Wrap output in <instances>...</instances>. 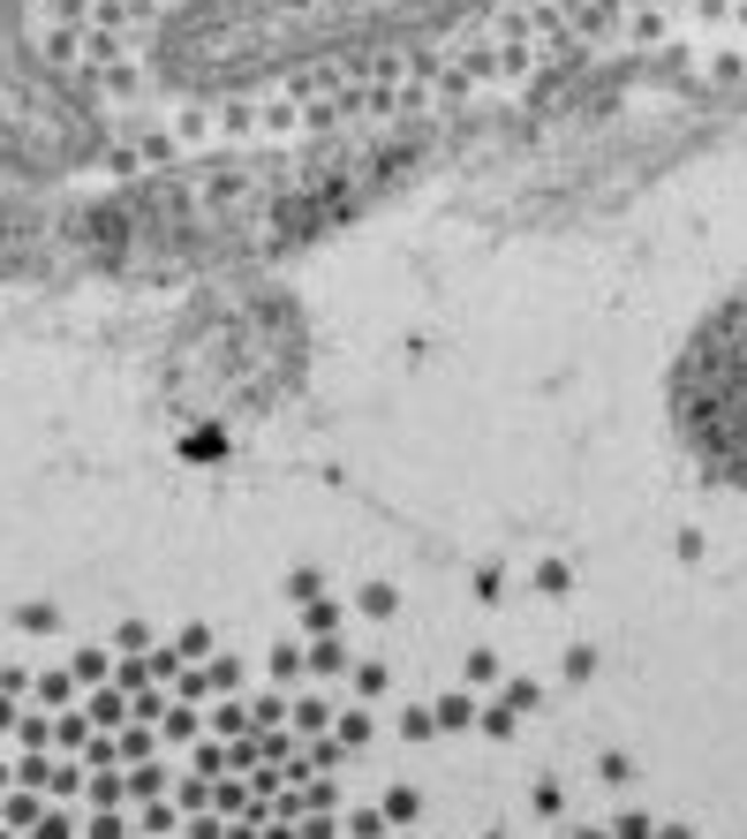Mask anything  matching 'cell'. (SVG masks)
I'll return each mask as SVG.
<instances>
[{
  "label": "cell",
  "mask_w": 747,
  "mask_h": 839,
  "mask_svg": "<svg viewBox=\"0 0 747 839\" xmlns=\"http://www.w3.org/2000/svg\"><path fill=\"white\" fill-rule=\"evenodd\" d=\"M122 794H129V802H159V794H174V764H159V756L122 764Z\"/></svg>",
  "instance_id": "obj_1"
},
{
  "label": "cell",
  "mask_w": 747,
  "mask_h": 839,
  "mask_svg": "<svg viewBox=\"0 0 747 839\" xmlns=\"http://www.w3.org/2000/svg\"><path fill=\"white\" fill-rule=\"evenodd\" d=\"M84 696H91L84 711H91V726H99V734L129 726V688H122V680H99V688H84Z\"/></svg>",
  "instance_id": "obj_2"
},
{
  "label": "cell",
  "mask_w": 747,
  "mask_h": 839,
  "mask_svg": "<svg viewBox=\"0 0 747 839\" xmlns=\"http://www.w3.org/2000/svg\"><path fill=\"white\" fill-rule=\"evenodd\" d=\"M332 741H340L347 756H363V749L378 741V711H370V703H355V711H332Z\"/></svg>",
  "instance_id": "obj_3"
},
{
  "label": "cell",
  "mask_w": 747,
  "mask_h": 839,
  "mask_svg": "<svg viewBox=\"0 0 747 839\" xmlns=\"http://www.w3.org/2000/svg\"><path fill=\"white\" fill-rule=\"evenodd\" d=\"M197 734H204V703H181V696H174V711L159 718V741H166V749H189Z\"/></svg>",
  "instance_id": "obj_4"
},
{
  "label": "cell",
  "mask_w": 747,
  "mask_h": 839,
  "mask_svg": "<svg viewBox=\"0 0 747 839\" xmlns=\"http://www.w3.org/2000/svg\"><path fill=\"white\" fill-rule=\"evenodd\" d=\"M76 696H84V688H76V673H68V666H61V673H30V703H38V711H68Z\"/></svg>",
  "instance_id": "obj_5"
},
{
  "label": "cell",
  "mask_w": 747,
  "mask_h": 839,
  "mask_svg": "<svg viewBox=\"0 0 747 839\" xmlns=\"http://www.w3.org/2000/svg\"><path fill=\"white\" fill-rule=\"evenodd\" d=\"M137 839H174L181 832V810H174V794H159V802H137Z\"/></svg>",
  "instance_id": "obj_6"
},
{
  "label": "cell",
  "mask_w": 747,
  "mask_h": 839,
  "mask_svg": "<svg viewBox=\"0 0 747 839\" xmlns=\"http://www.w3.org/2000/svg\"><path fill=\"white\" fill-rule=\"evenodd\" d=\"M189 772H197V779H219V772H235V749H227L219 734H197V741H189Z\"/></svg>",
  "instance_id": "obj_7"
},
{
  "label": "cell",
  "mask_w": 747,
  "mask_h": 839,
  "mask_svg": "<svg viewBox=\"0 0 747 839\" xmlns=\"http://www.w3.org/2000/svg\"><path fill=\"white\" fill-rule=\"evenodd\" d=\"M302 673H325V680L347 673V643H340V636H309V643H302Z\"/></svg>",
  "instance_id": "obj_8"
},
{
  "label": "cell",
  "mask_w": 747,
  "mask_h": 839,
  "mask_svg": "<svg viewBox=\"0 0 747 839\" xmlns=\"http://www.w3.org/2000/svg\"><path fill=\"white\" fill-rule=\"evenodd\" d=\"M91 734H99V726H91V711H76V703H68V711H53V749H61V756H76Z\"/></svg>",
  "instance_id": "obj_9"
},
{
  "label": "cell",
  "mask_w": 747,
  "mask_h": 839,
  "mask_svg": "<svg viewBox=\"0 0 747 839\" xmlns=\"http://www.w3.org/2000/svg\"><path fill=\"white\" fill-rule=\"evenodd\" d=\"M431 718H439L446 734H468V726H476V696H468V688H453V696L431 703Z\"/></svg>",
  "instance_id": "obj_10"
},
{
  "label": "cell",
  "mask_w": 747,
  "mask_h": 839,
  "mask_svg": "<svg viewBox=\"0 0 747 839\" xmlns=\"http://www.w3.org/2000/svg\"><path fill=\"white\" fill-rule=\"evenodd\" d=\"M288 726L295 734H332V703L325 696H302V703H288Z\"/></svg>",
  "instance_id": "obj_11"
},
{
  "label": "cell",
  "mask_w": 747,
  "mask_h": 839,
  "mask_svg": "<svg viewBox=\"0 0 747 839\" xmlns=\"http://www.w3.org/2000/svg\"><path fill=\"white\" fill-rule=\"evenodd\" d=\"M340 832H347V839H385L393 825H385V810H378V802H355V810L340 817Z\"/></svg>",
  "instance_id": "obj_12"
},
{
  "label": "cell",
  "mask_w": 747,
  "mask_h": 839,
  "mask_svg": "<svg viewBox=\"0 0 747 839\" xmlns=\"http://www.w3.org/2000/svg\"><path fill=\"white\" fill-rule=\"evenodd\" d=\"M355 613H363V621H393V613H401L393 583H363V590H355Z\"/></svg>",
  "instance_id": "obj_13"
},
{
  "label": "cell",
  "mask_w": 747,
  "mask_h": 839,
  "mask_svg": "<svg viewBox=\"0 0 747 839\" xmlns=\"http://www.w3.org/2000/svg\"><path fill=\"white\" fill-rule=\"evenodd\" d=\"M68 673H76V688H99V680H114V651H76Z\"/></svg>",
  "instance_id": "obj_14"
},
{
  "label": "cell",
  "mask_w": 747,
  "mask_h": 839,
  "mask_svg": "<svg viewBox=\"0 0 747 839\" xmlns=\"http://www.w3.org/2000/svg\"><path fill=\"white\" fill-rule=\"evenodd\" d=\"M340 621H347V613H340L332 598H309V605H302V636H340Z\"/></svg>",
  "instance_id": "obj_15"
},
{
  "label": "cell",
  "mask_w": 747,
  "mask_h": 839,
  "mask_svg": "<svg viewBox=\"0 0 747 839\" xmlns=\"http://www.w3.org/2000/svg\"><path fill=\"white\" fill-rule=\"evenodd\" d=\"M84 802H91V810H122V802H129V794H122V772H91V779H84Z\"/></svg>",
  "instance_id": "obj_16"
},
{
  "label": "cell",
  "mask_w": 747,
  "mask_h": 839,
  "mask_svg": "<svg viewBox=\"0 0 747 839\" xmlns=\"http://www.w3.org/2000/svg\"><path fill=\"white\" fill-rule=\"evenodd\" d=\"M347 680H355V703H378V696L393 688V673H385V666H370V659H363V666H347Z\"/></svg>",
  "instance_id": "obj_17"
},
{
  "label": "cell",
  "mask_w": 747,
  "mask_h": 839,
  "mask_svg": "<svg viewBox=\"0 0 747 839\" xmlns=\"http://www.w3.org/2000/svg\"><path fill=\"white\" fill-rule=\"evenodd\" d=\"M302 756H309V772H340V764H347V749L325 741V734H302Z\"/></svg>",
  "instance_id": "obj_18"
},
{
  "label": "cell",
  "mask_w": 747,
  "mask_h": 839,
  "mask_svg": "<svg viewBox=\"0 0 747 839\" xmlns=\"http://www.w3.org/2000/svg\"><path fill=\"white\" fill-rule=\"evenodd\" d=\"M378 810H385V825H416V817H423V794H416V787H393Z\"/></svg>",
  "instance_id": "obj_19"
},
{
  "label": "cell",
  "mask_w": 747,
  "mask_h": 839,
  "mask_svg": "<svg viewBox=\"0 0 747 839\" xmlns=\"http://www.w3.org/2000/svg\"><path fill=\"white\" fill-rule=\"evenodd\" d=\"M250 703V726H288V696L273 688V696H242Z\"/></svg>",
  "instance_id": "obj_20"
},
{
  "label": "cell",
  "mask_w": 747,
  "mask_h": 839,
  "mask_svg": "<svg viewBox=\"0 0 747 839\" xmlns=\"http://www.w3.org/2000/svg\"><path fill=\"white\" fill-rule=\"evenodd\" d=\"M476 726H483L491 741H514V726H521V711H514V703H491V711H476Z\"/></svg>",
  "instance_id": "obj_21"
},
{
  "label": "cell",
  "mask_w": 747,
  "mask_h": 839,
  "mask_svg": "<svg viewBox=\"0 0 747 839\" xmlns=\"http://www.w3.org/2000/svg\"><path fill=\"white\" fill-rule=\"evenodd\" d=\"M529 810H536L544 825H559V817H567V787H552V779H536V794H529Z\"/></svg>",
  "instance_id": "obj_22"
},
{
  "label": "cell",
  "mask_w": 747,
  "mask_h": 839,
  "mask_svg": "<svg viewBox=\"0 0 747 839\" xmlns=\"http://www.w3.org/2000/svg\"><path fill=\"white\" fill-rule=\"evenodd\" d=\"M84 839H137V825H129L122 810H91V825H84Z\"/></svg>",
  "instance_id": "obj_23"
},
{
  "label": "cell",
  "mask_w": 747,
  "mask_h": 839,
  "mask_svg": "<svg viewBox=\"0 0 747 839\" xmlns=\"http://www.w3.org/2000/svg\"><path fill=\"white\" fill-rule=\"evenodd\" d=\"M498 659H491V651H468V666H460V680H468V688H498Z\"/></svg>",
  "instance_id": "obj_24"
},
{
  "label": "cell",
  "mask_w": 747,
  "mask_h": 839,
  "mask_svg": "<svg viewBox=\"0 0 747 839\" xmlns=\"http://www.w3.org/2000/svg\"><path fill=\"white\" fill-rule=\"evenodd\" d=\"M431 734H439L431 703H408V711H401V741H431Z\"/></svg>",
  "instance_id": "obj_25"
},
{
  "label": "cell",
  "mask_w": 747,
  "mask_h": 839,
  "mask_svg": "<svg viewBox=\"0 0 747 839\" xmlns=\"http://www.w3.org/2000/svg\"><path fill=\"white\" fill-rule=\"evenodd\" d=\"M151 651V628L144 621H122V636H114V659H144Z\"/></svg>",
  "instance_id": "obj_26"
},
{
  "label": "cell",
  "mask_w": 747,
  "mask_h": 839,
  "mask_svg": "<svg viewBox=\"0 0 747 839\" xmlns=\"http://www.w3.org/2000/svg\"><path fill=\"white\" fill-rule=\"evenodd\" d=\"M212 666V696H242V659H204Z\"/></svg>",
  "instance_id": "obj_27"
},
{
  "label": "cell",
  "mask_w": 747,
  "mask_h": 839,
  "mask_svg": "<svg viewBox=\"0 0 747 839\" xmlns=\"http://www.w3.org/2000/svg\"><path fill=\"white\" fill-rule=\"evenodd\" d=\"M15 628H23V636H53V628H61V613H53V605H23V613H15Z\"/></svg>",
  "instance_id": "obj_28"
},
{
  "label": "cell",
  "mask_w": 747,
  "mask_h": 839,
  "mask_svg": "<svg viewBox=\"0 0 747 839\" xmlns=\"http://www.w3.org/2000/svg\"><path fill=\"white\" fill-rule=\"evenodd\" d=\"M23 839H76V817H68V810H46V817H38Z\"/></svg>",
  "instance_id": "obj_29"
},
{
  "label": "cell",
  "mask_w": 747,
  "mask_h": 839,
  "mask_svg": "<svg viewBox=\"0 0 747 839\" xmlns=\"http://www.w3.org/2000/svg\"><path fill=\"white\" fill-rule=\"evenodd\" d=\"M174 651H181L189 666H197V659H212V628H181V636H174Z\"/></svg>",
  "instance_id": "obj_30"
},
{
  "label": "cell",
  "mask_w": 747,
  "mask_h": 839,
  "mask_svg": "<svg viewBox=\"0 0 747 839\" xmlns=\"http://www.w3.org/2000/svg\"><path fill=\"white\" fill-rule=\"evenodd\" d=\"M273 680H280V688H295V680H302V651H295V643L273 651Z\"/></svg>",
  "instance_id": "obj_31"
},
{
  "label": "cell",
  "mask_w": 747,
  "mask_h": 839,
  "mask_svg": "<svg viewBox=\"0 0 747 839\" xmlns=\"http://www.w3.org/2000/svg\"><path fill=\"white\" fill-rule=\"evenodd\" d=\"M288 590H295V605H309V598H325V575H317V567H295Z\"/></svg>",
  "instance_id": "obj_32"
},
{
  "label": "cell",
  "mask_w": 747,
  "mask_h": 839,
  "mask_svg": "<svg viewBox=\"0 0 747 839\" xmlns=\"http://www.w3.org/2000/svg\"><path fill=\"white\" fill-rule=\"evenodd\" d=\"M649 832H657V825H649L642 810H626V817H611V839H649Z\"/></svg>",
  "instance_id": "obj_33"
},
{
  "label": "cell",
  "mask_w": 747,
  "mask_h": 839,
  "mask_svg": "<svg viewBox=\"0 0 747 839\" xmlns=\"http://www.w3.org/2000/svg\"><path fill=\"white\" fill-rule=\"evenodd\" d=\"M506 703H514V711H536L544 688H536V680H506Z\"/></svg>",
  "instance_id": "obj_34"
},
{
  "label": "cell",
  "mask_w": 747,
  "mask_h": 839,
  "mask_svg": "<svg viewBox=\"0 0 747 839\" xmlns=\"http://www.w3.org/2000/svg\"><path fill=\"white\" fill-rule=\"evenodd\" d=\"M0 688H8V696H23V703H30V666H0Z\"/></svg>",
  "instance_id": "obj_35"
},
{
  "label": "cell",
  "mask_w": 747,
  "mask_h": 839,
  "mask_svg": "<svg viewBox=\"0 0 747 839\" xmlns=\"http://www.w3.org/2000/svg\"><path fill=\"white\" fill-rule=\"evenodd\" d=\"M626 772H634V764H626V756H619V749H611V756H597V779H611V787H619V779H626Z\"/></svg>",
  "instance_id": "obj_36"
},
{
  "label": "cell",
  "mask_w": 747,
  "mask_h": 839,
  "mask_svg": "<svg viewBox=\"0 0 747 839\" xmlns=\"http://www.w3.org/2000/svg\"><path fill=\"white\" fill-rule=\"evenodd\" d=\"M15 718H23V696H8V688H0V734H15Z\"/></svg>",
  "instance_id": "obj_37"
},
{
  "label": "cell",
  "mask_w": 747,
  "mask_h": 839,
  "mask_svg": "<svg viewBox=\"0 0 747 839\" xmlns=\"http://www.w3.org/2000/svg\"><path fill=\"white\" fill-rule=\"evenodd\" d=\"M567 839H611V825H574Z\"/></svg>",
  "instance_id": "obj_38"
},
{
  "label": "cell",
  "mask_w": 747,
  "mask_h": 839,
  "mask_svg": "<svg viewBox=\"0 0 747 839\" xmlns=\"http://www.w3.org/2000/svg\"><path fill=\"white\" fill-rule=\"evenodd\" d=\"M649 839H695V832H687V825H657Z\"/></svg>",
  "instance_id": "obj_39"
},
{
  "label": "cell",
  "mask_w": 747,
  "mask_h": 839,
  "mask_svg": "<svg viewBox=\"0 0 747 839\" xmlns=\"http://www.w3.org/2000/svg\"><path fill=\"white\" fill-rule=\"evenodd\" d=\"M483 839H506V832H483Z\"/></svg>",
  "instance_id": "obj_40"
}]
</instances>
